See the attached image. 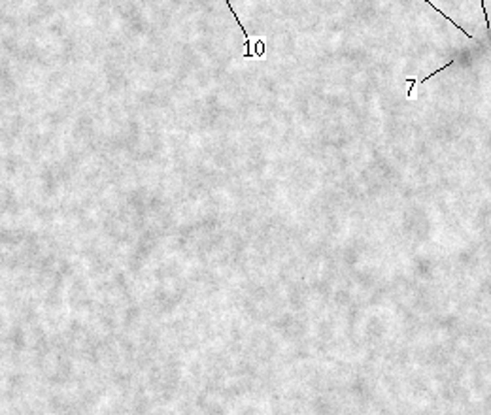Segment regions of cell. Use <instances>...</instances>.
Listing matches in <instances>:
<instances>
[{"mask_svg":"<svg viewBox=\"0 0 491 415\" xmlns=\"http://www.w3.org/2000/svg\"><path fill=\"white\" fill-rule=\"evenodd\" d=\"M405 81H406V83H410V89H408V98H410V100H414V98L418 96V94H414V91H416V79H414V78H406Z\"/></svg>","mask_w":491,"mask_h":415,"instance_id":"cell-1","label":"cell"}]
</instances>
